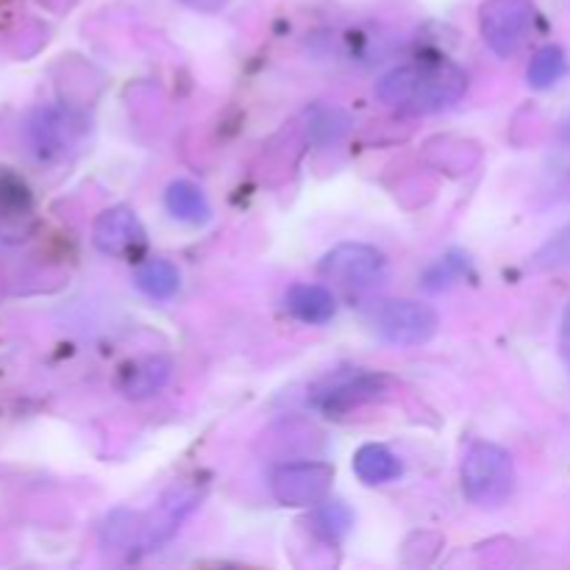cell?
Segmentation results:
<instances>
[{
  "mask_svg": "<svg viewBox=\"0 0 570 570\" xmlns=\"http://www.w3.org/2000/svg\"><path fill=\"white\" fill-rule=\"evenodd\" d=\"M560 351H562V360H566L568 371H570V306L562 317V332H560Z\"/></svg>",
  "mask_w": 570,
  "mask_h": 570,
  "instance_id": "20",
  "label": "cell"
},
{
  "mask_svg": "<svg viewBox=\"0 0 570 570\" xmlns=\"http://www.w3.org/2000/svg\"><path fill=\"white\" fill-rule=\"evenodd\" d=\"M31 139H33V150L45 159L50 156H59L61 150L70 145L72 128L61 120V115H56L53 109H39L31 120Z\"/></svg>",
  "mask_w": 570,
  "mask_h": 570,
  "instance_id": "14",
  "label": "cell"
},
{
  "mask_svg": "<svg viewBox=\"0 0 570 570\" xmlns=\"http://www.w3.org/2000/svg\"><path fill=\"white\" fill-rule=\"evenodd\" d=\"M170 379V362L161 356H148V360L131 362L120 373V390L128 399H148L156 395Z\"/></svg>",
  "mask_w": 570,
  "mask_h": 570,
  "instance_id": "12",
  "label": "cell"
},
{
  "mask_svg": "<svg viewBox=\"0 0 570 570\" xmlns=\"http://www.w3.org/2000/svg\"><path fill=\"white\" fill-rule=\"evenodd\" d=\"M332 482L328 462H289L271 473V493L284 507H317L326 501Z\"/></svg>",
  "mask_w": 570,
  "mask_h": 570,
  "instance_id": "6",
  "label": "cell"
},
{
  "mask_svg": "<svg viewBox=\"0 0 570 570\" xmlns=\"http://www.w3.org/2000/svg\"><path fill=\"white\" fill-rule=\"evenodd\" d=\"M566 72H568L566 50H562L560 45H546V48H540L538 53L532 56V65H529L527 78L534 89H549L554 87Z\"/></svg>",
  "mask_w": 570,
  "mask_h": 570,
  "instance_id": "17",
  "label": "cell"
},
{
  "mask_svg": "<svg viewBox=\"0 0 570 570\" xmlns=\"http://www.w3.org/2000/svg\"><path fill=\"white\" fill-rule=\"evenodd\" d=\"M165 206L176 220L184 223H206L209 220L212 209L206 204V195L200 193V187H195L193 181H173L165 193Z\"/></svg>",
  "mask_w": 570,
  "mask_h": 570,
  "instance_id": "15",
  "label": "cell"
},
{
  "mask_svg": "<svg viewBox=\"0 0 570 570\" xmlns=\"http://www.w3.org/2000/svg\"><path fill=\"white\" fill-rule=\"evenodd\" d=\"M92 239L100 254L126 256L134 254L145 243V228L139 223V217L134 215V209H128V206H111V209L100 212L98 220H95Z\"/></svg>",
  "mask_w": 570,
  "mask_h": 570,
  "instance_id": "8",
  "label": "cell"
},
{
  "mask_svg": "<svg viewBox=\"0 0 570 570\" xmlns=\"http://www.w3.org/2000/svg\"><path fill=\"white\" fill-rule=\"evenodd\" d=\"M354 473L360 476V482L373 488V484L395 482L404 473V465H401V460L390 449L367 443L354 454Z\"/></svg>",
  "mask_w": 570,
  "mask_h": 570,
  "instance_id": "13",
  "label": "cell"
},
{
  "mask_svg": "<svg viewBox=\"0 0 570 570\" xmlns=\"http://www.w3.org/2000/svg\"><path fill=\"white\" fill-rule=\"evenodd\" d=\"M287 309L295 321L323 326L337 315V301L323 284H293L287 293Z\"/></svg>",
  "mask_w": 570,
  "mask_h": 570,
  "instance_id": "11",
  "label": "cell"
},
{
  "mask_svg": "<svg viewBox=\"0 0 570 570\" xmlns=\"http://www.w3.org/2000/svg\"><path fill=\"white\" fill-rule=\"evenodd\" d=\"M371 326L390 345H423L438 334V312L421 301L387 298L371 309Z\"/></svg>",
  "mask_w": 570,
  "mask_h": 570,
  "instance_id": "4",
  "label": "cell"
},
{
  "mask_svg": "<svg viewBox=\"0 0 570 570\" xmlns=\"http://www.w3.org/2000/svg\"><path fill=\"white\" fill-rule=\"evenodd\" d=\"M462 490L476 507H499L515 490L512 456L495 443H473L462 460Z\"/></svg>",
  "mask_w": 570,
  "mask_h": 570,
  "instance_id": "2",
  "label": "cell"
},
{
  "mask_svg": "<svg viewBox=\"0 0 570 570\" xmlns=\"http://www.w3.org/2000/svg\"><path fill=\"white\" fill-rule=\"evenodd\" d=\"M465 87V72L454 61L426 59L390 70L379 81L376 95L384 104L426 115V111L449 109L451 104L462 98Z\"/></svg>",
  "mask_w": 570,
  "mask_h": 570,
  "instance_id": "1",
  "label": "cell"
},
{
  "mask_svg": "<svg viewBox=\"0 0 570 570\" xmlns=\"http://www.w3.org/2000/svg\"><path fill=\"white\" fill-rule=\"evenodd\" d=\"M351 527H354V515H351L348 507L340 504V501H326V504L315 512V532L323 534L326 540L345 538Z\"/></svg>",
  "mask_w": 570,
  "mask_h": 570,
  "instance_id": "18",
  "label": "cell"
},
{
  "mask_svg": "<svg viewBox=\"0 0 570 570\" xmlns=\"http://www.w3.org/2000/svg\"><path fill=\"white\" fill-rule=\"evenodd\" d=\"M534 20H538V9L532 0H484L479 11L484 42L501 59H510L527 45Z\"/></svg>",
  "mask_w": 570,
  "mask_h": 570,
  "instance_id": "3",
  "label": "cell"
},
{
  "mask_svg": "<svg viewBox=\"0 0 570 570\" xmlns=\"http://www.w3.org/2000/svg\"><path fill=\"white\" fill-rule=\"evenodd\" d=\"M321 273L332 278V282L343 284V287L362 293V289H373L376 284L384 282V276H387V256L379 248H373V245L343 243L323 256Z\"/></svg>",
  "mask_w": 570,
  "mask_h": 570,
  "instance_id": "5",
  "label": "cell"
},
{
  "mask_svg": "<svg viewBox=\"0 0 570 570\" xmlns=\"http://www.w3.org/2000/svg\"><path fill=\"white\" fill-rule=\"evenodd\" d=\"M184 3H189L193 9H200V11H217L226 0H184Z\"/></svg>",
  "mask_w": 570,
  "mask_h": 570,
  "instance_id": "21",
  "label": "cell"
},
{
  "mask_svg": "<svg viewBox=\"0 0 570 570\" xmlns=\"http://www.w3.org/2000/svg\"><path fill=\"white\" fill-rule=\"evenodd\" d=\"M198 501L200 493L195 488L170 490V493L159 501V507L150 512L148 521L139 527V549L154 551L159 549L161 543H167V540L178 532V527L187 521L189 512L198 507Z\"/></svg>",
  "mask_w": 570,
  "mask_h": 570,
  "instance_id": "7",
  "label": "cell"
},
{
  "mask_svg": "<svg viewBox=\"0 0 570 570\" xmlns=\"http://www.w3.org/2000/svg\"><path fill=\"white\" fill-rule=\"evenodd\" d=\"M384 387L382 376L373 373H354V376H340L328 382V387L317 390L315 404L321 406L326 415H343V412L356 410V406L367 404V401L379 399Z\"/></svg>",
  "mask_w": 570,
  "mask_h": 570,
  "instance_id": "9",
  "label": "cell"
},
{
  "mask_svg": "<svg viewBox=\"0 0 570 570\" xmlns=\"http://www.w3.org/2000/svg\"><path fill=\"white\" fill-rule=\"evenodd\" d=\"M137 287L142 289L148 298L167 301L178 293L181 287V273L173 262L167 259H148L137 267V276H134Z\"/></svg>",
  "mask_w": 570,
  "mask_h": 570,
  "instance_id": "16",
  "label": "cell"
},
{
  "mask_svg": "<svg viewBox=\"0 0 570 570\" xmlns=\"http://www.w3.org/2000/svg\"><path fill=\"white\" fill-rule=\"evenodd\" d=\"M534 271H557V267H570V226L557 232L538 254L532 256Z\"/></svg>",
  "mask_w": 570,
  "mask_h": 570,
  "instance_id": "19",
  "label": "cell"
},
{
  "mask_svg": "<svg viewBox=\"0 0 570 570\" xmlns=\"http://www.w3.org/2000/svg\"><path fill=\"white\" fill-rule=\"evenodd\" d=\"M31 193L14 173H0V234L6 239L22 237L31 223Z\"/></svg>",
  "mask_w": 570,
  "mask_h": 570,
  "instance_id": "10",
  "label": "cell"
}]
</instances>
